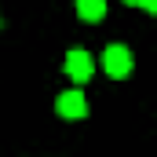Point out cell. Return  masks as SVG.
<instances>
[{"instance_id": "2", "label": "cell", "mask_w": 157, "mask_h": 157, "mask_svg": "<svg viewBox=\"0 0 157 157\" xmlns=\"http://www.w3.org/2000/svg\"><path fill=\"white\" fill-rule=\"evenodd\" d=\"M66 73L77 80V84L91 80V73H95V59H91L84 48H73V51H66Z\"/></svg>"}, {"instance_id": "1", "label": "cell", "mask_w": 157, "mask_h": 157, "mask_svg": "<svg viewBox=\"0 0 157 157\" xmlns=\"http://www.w3.org/2000/svg\"><path fill=\"white\" fill-rule=\"evenodd\" d=\"M132 62H135V59H132V51H128L124 44H110V48L102 51V70H106L113 80L128 77V73H132Z\"/></svg>"}, {"instance_id": "4", "label": "cell", "mask_w": 157, "mask_h": 157, "mask_svg": "<svg viewBox=\"0 0 157 157\" xmlns=\"http://www.w3.org/2000/svg\"><path fill=\"white\" fill-rule=\"evenodd\" d=\"M77 15L84 18V22H102L106 0H77Z\"/></svg>"}, {"instance_id": "5", "label": "cell", "mask_w": 157, "mask_h": 157, "mask_svg": "<svg viewBox=\"0 0 157 157\" xmlns=\"http://www.w3.org/2000/svg\"><path fill=\"white\" fill-rule=\"evenodd\" d=\"M139 7H143L146 15H157V0H139Z\"/></svg>"}, {"instance_id": "6", "label": "cell", "mask_w": 157, "mask_h": 157, "mask_svg": "<svg viewBox=\"0 0 157 157\" xmlns=\"http://www.w3.org/2000/svg\"><path fill=\"white\" fill-rule=\"evenodd\" d=\"M124 4H139V0H124Z\"/></svg>"}, {"instance_id": "7", "label": "cell", "mask_w": 157, "mask_h": 157, "mask_svg": "<svg viewBox=\"0 0 157 157\" xmlns=\"http://www.w3.org/2000/svg\"><path fill=\"white\" fill-rule=\"evenodd\" d=\"M0 22H4V18H0Z\"/></svg>"}, {"instance_id": "3", "label": "cell", "mask_w": 157, "mask_h": 157, "mask_svg": "<svg viewBox=\"0 0 157 157\" xmlns=\"http://www.w3.org/2000/svg\"><path fill=\"white\" fill-rule=\"evenodd\" d=\"M55 110H59V117H66V121H77L88 113V99L80 95V91H62L59 99H55Z\"/></svg>"}]
</instances>
